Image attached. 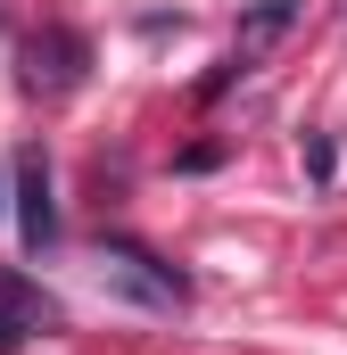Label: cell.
<instances>
[{
    "label": "cell",
    "instance_id": "1",
    "mask_svg": "<svg viewBox=\"0 0 347 355\" xmlns=\"http://www.w3.org/2000/svg\"><path fill=\"white\" fill-rule=\"evenodd\" d=\"M99 289H116L133 306H182L190 297V281L174 265H158L149 248H133V240H99Z\"/></svg>",
    "mask_w": 347,
    "mask_h": 355
},
{
    "label": "cell",
    "instance_id": "6",
    "mask_svg": "<svg viewBox=\"0 0 347 355\" xmlns=\"http://www.w3.org/2000/svg\"><path fill=\"white\" fill-rule=\"evenodd\" d=\"M17 339H25V331H17V322H8V314H0V355H8V347H17Z\"/></svg>",
    "mask_w": 347,
    "mask_h": 355
},
{
    "label": "cell",
    "instance_id": "4",
    "mask_svg": "<svg viewBox=\"0 0 347 355\" xmlns=\"http://www.w3.org/2000/svg\"><path fill=\"white\" fill-rule=\"evenodd\" d=\"M0 314H8L17 331H58V306H50L33 281H17V272H0Z\"/></svg>",
    "mask_w": 347,
    "mask_h": 355
},
{
    "label": "cell",
    "instance_id": "2",
    "mask_svg": "<svg viewBox=\"0 0 347 355\" xmlns=\"http://www.w3.org/2000/svg\"><path fill=\"white\" fill-rule=\"evenodd\" d=\"M83 33H67V25H50V33H33L25 42V83L33 91H75L83 83Z\"/></svg>",
    "mask_w": 347,
    "mask_h": 355
},
{
    "label": "cell",
    "instance_id": "5",
    "mask_svg": "<svg viewBox=\"0 0 347 355\" xmlns=\"http://www.w3.org/2000/svg\"><path fill=\"white\" fill-rule=\"evenodd\" d=\"M289 25H298V0H264L257 17H248V25H240V50H232V67H248V58H257L264 42H281V33H289Z\"/></svg>",
    "mask_w": 347,
    "mask_h": 355
},
{
    "label": "cell",
    "instance_id": "3",
    "mask_svg": "<svg viewBox=\"0 0 347 355\" xmlns=\"http://www.w3.org/2000/svg\"><path fill=\"white\" fill-rule=\"evenodd\" d=\"M17 223H25V248H33V257L58 240V207H50V157H42V149H25V157H17Z\"/></svg>",
    "mask_w": 347,
    "mask_h": 355
}]
</instances>
